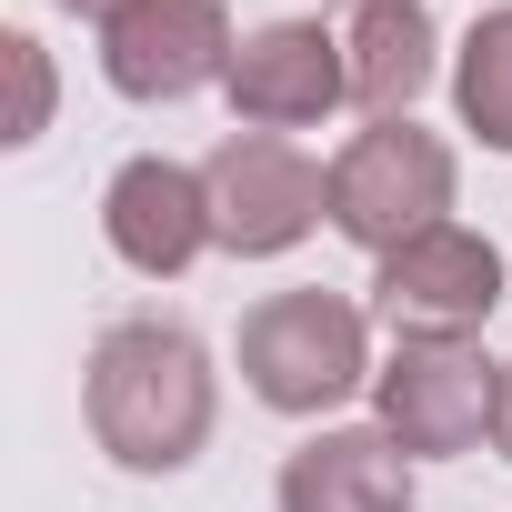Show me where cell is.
<instances>
[{
	"mask_svg": "<svg viewBox=\"0 0 512 512\" xmlns=\"http://www.w3.org/2000/svg\"><path fill=\"white\" fill-rule=\"evenodd\" d=\"M81 412H91V442L121 462V472H181L201 462L211 442V352L181 332V322H111L91 342V372H81Z\"/></svg>",
	"mask_w": 512,
	"mask_h": 512,
	"instance_id": "cell-1",
	"label": "cell"
},
{
	"mask_svg": "<svg viewBox=\"0 0 512 512\" xmlns=\"http://www.w3.org/2000/svg\"><path fill=\"white\" fill-rule=\"evenodd\" d=\"M372 372H382L372 332L342 292H272V302L241 312V382H251V402H272L292 422L372 392Z\"/></svg>",
	"mask_w": 512,
	"mask_h": 512,
	"instance_id": "cell-2",
	"label": "cell"
},
{
	"mask_svg": "<svg viewBox=\"0 0 512 512\" xmlns=\"http://www.w3.org/2000/svg\"><path fill=\"white\" fill-rule=\"evenodd\" d=\"M452 181H462V161H452L442 131H422V121H372V131H352L342 161H332V231L362 241L372 262H392L402 241H422V231L452 221Z\"/></svg>",
	"mask_w": 512,
	"mask_h": 512,
	"instance_id": "cell-3",
	"label": "cell"
},
{
	"mask_svg": "<svg viewBox=\"0 0 512 512\" xmlns=\"http://www.w3.org/2000/svg\"><path fill=\"white\" fill-rule=\"evenodd\" d=\"M502 412V362L472 332H402L392 362L372 372V422L412 452V462H452L482 452Z\"/></svg>",
	"mask_w": 512,
	"mask_h": 512,
	"instance_id": "cell-4",
	"label": "cell"
},
{
	"mask_svg": "<svg viewBox=\"0 0 512 512\" xmlns=\"http://www.w3.org/2000/svg\"><path fill=\"white\" fill-rule=\"evenodd\" d=\"M201 181H211V241L231 262H272L312 221H332V171L282 131H231L201 161Z\"/></svg>",
	"mask_w": 512,
	"mask_h": 512,
	"instance_id": "cell-5",
	"label": "cell"
},
{
	"mask_svg": "<svg viewBox=\"0 0 512 512\" xmlns=\"http://www.w3.org/2000/svg\"><path fill=\"white\" fill-rule=\"evenodd\" d=\"M241 41L221 0H131L101 21V81L121 101H191L211 81H231Z\"/></svg>",
	"mask_w": 512,
	"mask_h": 512,
	"instance_id": "cell-6",
	"label": "cell"
},
{
	"mask_svg": "<svg viewBox=\"0 0 512 512\" xmlns=\"http://www.w3.org/2000/svg\"><path fill=\"white\" fill-rule=\"evenodd\" d=\"M372 302H382L392 342L402 332H482L502 312V251L472 221H442V231L402 241L392 262L372 272Z\"/></svg>",
	"mask_w": 512,
	"mask_h": 512,
	"instance_id": "cell-7",
	"label": "cell"
},
{
	"mask_svg": "<svg viewBox=\"0 0 512 512\" xmlns=\"http://www.w3.org/2000/svg\"><path fill=\"white\" fill-rule=\"evenodd\" d=\"M101 241L121 251L141 282L191 272L201 251H221V241H211V181H201L191 161H161V151L121 161L111 191H101Z\"/></svg>",
	"mask_w": 512,
	"mask_h": 512,
	"instance_id": "cell-8",
	"label": "cell"
},
{
	"mask_svg": "<svg viewBox=\"0 0 512 512\" xmlns=\"http://www.w3.org/2000/svg\"><path fill=\"white\" fill-rule=\"evenodd\" d=\"M221 91H231V121L241 131H312L322 111L352 101L332 21H262V31L241 41V61H231Z\"/></svg>",
	"mask_w": 512,
	"mask_h": 512,
	"instance_id": "cell-9",
	"label": "cell"
},
{
	"mask_svg": "<svg viewBox=\"0 0 512 512\" xmlns=\"http://www.w3.org/2000/svg\"><path fill=\"white\" fill-rule=\"evenodd\" d=\"M332 41H342V81L372 121H412V101L442 71V41H432L422 0H332Z\"/></svg>",
	"mask_w": 512,
	"mask_h": 512,
	"instance_id": "cell-10",
	"label": "cell"
},
{
	"mask_svg": "<svg viewBox=\"0 0 512 512\" xmlns=\"http://www.w3.org/2000/svg\"><path fill=\"white\" fill-rule=\"evenodd\" d=\"M282 512H412V452L382 422H332L282 462Z\"/></svg>",
	"mask_w": 512,
	"mask_h": 512,
	"instance_id": "cell-11",
	"label": "cell"
},
{
	"mask_svg": "<svg viewBox=\"0 0 512 512\" xmlns=\"http://www.w3.org/2000/svg\"><path fill=\"white\" fill-rule=\"evenodd\" d=\"M452 111L482 151H512V0L502 11H482L452 51Z\"/></svg>",
	"mask_w": 512,
	"mask_h": 512,
	"instance_id": "cell-12",
	"label": "cell"
},
{
	"mask_svg": "<svg viewBox=\"0 0 512 512\" xmlns=\"http://www.w3.org/2000/svg\"><path fill=\"white\" fill-rule=\"evenodd\" d=\"M0 51H11V71H21V121H11V141H41V131H51V61H41L31 31H11Z\"/></svg>",
	"mask_w": 512,
	"mask_h": 512,
	"instance_id": "cell-13",
	"label": "cell"
},
{
	"mask_svg": "<svg viewBox=\"0 0 512 512\" xmlns=\"http://www.w3.org/2000/svg\"><path fill=\"white\" fill-rule=\"evenodd\" d=\"M492 452L512 462V362H502V412H492Z\"/></svg>",
	"mask_w": 512,
	"mask_h": 512,
	"instance_id": "cell-14",
	"label": "cell"
},
{
	"mask_svg": "<svg viewBox=\"0 0 512 512\" xmlns=\"http://www.w3.org/2000/svg\"><path fill=\"white\" fill-rule=\"evenodd\" d=\"M51 11H71V21H111V11H131V0H51Z\"/></svg>",
	"mask_w": 512,
	"mask_h": 512,
	"instance_id": "cell-15",
	"label": "cell"
}]
</instances>
